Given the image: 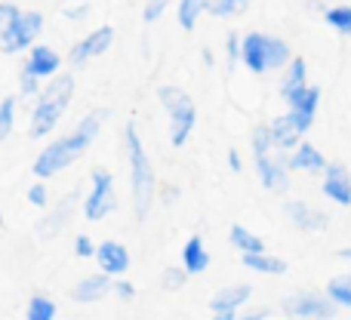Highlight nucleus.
Instances as JSON below:
<instances>
[{"label": "nucleus", "mask_w": 351, "mask_h": 320, "mask_svg": "<svg viewBox=\"0 0 351 320\" xmlns=\"http://www.w3.org/2000/svg\"><path fill=\"white\" fill-rule=\"evenodd\" d=\"M250 0H206V10H210V16H241L243 10H247Z\"/></svg>", "instance_id": "nucleus-28"}, {"label": "nucleus", "mask_w": 351, "mask_h": 320, "mask_svg": "<svg viewBox=\"0 0 351 320\" xmlns=\"http://www.w3.org/2000/svg\"><path fill=\"white\" fill-rule=\"evenodd\" d=\"M74 96V77L71 74H53V84L40 93L34 111H31V136L34 139H43L56 130V123L62 121L68 102Z\"/></svg>", "instance_id": "nucleus-2"}, {"label": "nucleus", "mask_w": 351, "mask_h": 320, "mask_svg": "<svg viewBox=\"0 0 351 320\" xmlns=\"http://www.w3.org/2000/svg\"><path fill=\"white\" fill-rule=\"evenodd\" d=\"M96 262L108 278H121V274H127V268H130V253L123 243L105 241L102 247H96Z\"/></svg>", "instance_id": "nucleus-14"}, {"label": "nucleus", "mask_w": 351, "mask_h": 320, "mask_svg": "<svg viewBox=\"0 0 351 320\" xmlns=\"http://www.w3.org/2000/svg\"><path fill=\"white\" fill-rule=\"evenodd\" d=\"M0 225H3V212H0Z\"/></svg>", "instance_id": "nucleus-42"}, {"label": "nucleus", "mask_w": 351, "mask_h": 320, "mask_svg": "<svg viewBox=\"0 0 351 320\" xmlns=\"http://www.w3.org/2000/svg\"><path fill=\"white\" fill-rule=\"evenodd\" d=\"M293 111H299L302 117H311L315 121V114H317V105H321V90L317 86H305L302 93H299L293 102H287Z\"/></svg>", "instance_id": "nucleus-23"}, {"label": "nucleus", "mask_w": 351, "mask_h": 320, "mask_svg": "<svg viewBox=\"0 0 351 320\" xmlns=\"http://www.w3.org/2000/svg\"><path fill=\"white\" fill-rule=\"evenodd\" d=\"M160 280H164V290H182V286H185L188 284V271H185V265H182V268H167V271H164V278H160Z\"/></svg>", "instance_id": "nucleus-31"}, {"label": "nucleus", "mask_w": 351, "mask_h": 320, "mask_svg": "<svg viewBox=\"0 0 351 320\" xmlns=\"http://www.w3.org/2000/svg\"><path fill=\"white\" fill-rule=\"evenodd\" d=\"M206 10V0H179V10H176V19L185 31H194V25L200 22V12Z\"/></svg>", "instance_id": "nucleus-24"}, {"label": "nucleus", "mask_w": 351, "mask_h": 320, "mask_svg": "<svg viewBox=\"0 0 351 320\" xmlns=\"http://www.w3.org/2000/svg\"><path fill=\"white\" fill-rule=\"evenodd\" d=\"M108 293H114V280L102 271V274H93V278L80 280V284L71 290V299H74V302L90 305V302H102Z\"/></svg>", "instance_id": "nucleus-17"}, {"label": "nucleus", "mask_w": 351, "mask_h": 320, "mask_svg": "<svg viewBox=\"0 0 351 320\" xmlns=\"http://www.w3.org/2000/svg\"><path fill=\"white\" fill-rule=\"evenodd\" d=\"M228 167L234 169V173H241V167H243V163H241V154H237L234 148H231V151H228Z\"/></svg>", "instance_id": "nucleus-40"}, {"label": "nucleus", "mask_w": 351, "mask_h": 320, "mask_svg": "<svg viewBox=\"0 0 351 320\" xmlns=\"http://www.w3.org/2000/svg\"><path fill=\"white\" fill-rule=\"evenodd\" d=\"M170 3H173V0H148V6H145V12H142V19H145L148 25L158 22V19L167 12V6H170Z\"/></svg>", "instance_id": "nucleus-32"}, {"label": "nucleus", "mask_w": 351, "mask_h": 320, "mask_svg": "<svg viewBox=\"0 0 351 320\" xmlns=\"http://www.w3.org/2000/svg\"><path fill=\"white\" fill-rule=\"evenodd\" d=\"M324 194L333 204L351 206V175L342 163H327V169H324Z\"/></svg>", "instance_id": "nucleus-13"}, {"label": "nucleus", "mask_w": 351, "mask_h": 320, "mask_svg": "<svg viewBox=\"0 0 351 320\" xmlns=\"http://www.w3.org/2000/svg\"><path fill=\"white\" fill-rule=\"evenodd\" d=\"M339 259H348V262H351V247H346V249H339Z\"/></svg>", "instance_id": "nucleus-41"}, {"label": "nucleus", "mask_w": 351, "mask_h": 320, "mask_svg": "<svg viewBox=\"0 0 351 320\" xmlns=\"http://www.w3.org/2000/svg\"><path fill=\"white\" fill-rule=\"evenodd\" d=\"M74 253H77L80 259H93V256H96V243H93L86 234H80L77 241H74Z\"/></svg>", "instance_id": "nucleus-33"}, {"label": "nucleus", "mask_w": 351, "mask_h": 320, "mask_svg": "<svg viewBox=\"0 0 351 320\" xmlns=\"http://www.w3.org/2000/svg\"><path fill=\"white\" fill-rule=\"evenodd\" d=\"M28 200H31L34 206H47V185H43V182L31 185V188H28Z\"/></svg>", "instance_id": "nucleus-34"}, {"label": "nucleus", "mask_w": 351, "mask_h": 320, "mask_svg": "<svg viewBox=\"0 0 351 320\" xmlns=\"http://www.w3.org/2000/svg\"><path fill=\"white\" fill-rule=\"evenodd\" d=\"M74 204H77V194H68V197H62V204L56 206L53 216H47V219L37 222V234H40V241H49V237H56L62 228H65L68 219H71V212H74Z\"/></svg>", "instance_id": "nucleus-19"}, {"label": "nucleus", "mask_w": 351, "mask_h": 320, "mask_svg": "<svg viewBox=\"0 0 351 320\" xmlns=\"http://www.w3.org/2000/svg\"><path fill=\"white\" fill-rule=\"evenodd\" d=\"M127 160H130V179H133L136 219L142 222V219H148V210H152V200H154V169L133 123L127 127Z\"/></svg>", "instance_id": "nucleus-3"}, {"label": "nucleus", "mask_w": 351, "mask_h": 320, "mask_svg": "<svg viewBox=\"0 0 351 320\" xmlns=\"http://www.w3.org/2000/svg\"><path fill=\"white\" fill-rule=\"evenodd\" d=\"M19 12H22V10H19V6H12V3H3V0H0V28H3V25H10L12 19L19 16Z\"/></svg>", "instance_id": "nucleus-36"}, {"label": "nucleus", "mask_w": 351, "mask_h": 320, "mask_svg": "<svg viewBox=\"0 0 351 320\" xmlns=\"http://www.w3.org/2000/svg\"><path fill=\"white\" fill-rule=\"evenodd\" d=\"M256 173H259V182L268 191L284 194L290 188V169H287L284 160L274 158L271 151H256Z\"/></svg>", "instance_id": "nucleus-11"}, {"label": "nucleus", "mask_w": 351, "mask_h": 320, "mask_svg": "<svg viewBox=\"0 0 351 320\" xmlns=\"http://www.w3.org/2000/svg\"><path fill=\"white\" fill-rule=\"evenodd\" d=\"M228 237H231V243H234L241 253H262V241L256 234H250L243 225H231V231H228Z\"/></svg>", "instance_id": "nucleus-26"}, {"label": "nucleus", "mask_w": 351, "mask_h": 320, "mask_svg": "<svg viewBox=\"0 0 351 320\" xmlns=\"http://www.w3.org/2000/svg\"><path fill=\"white\" fill-rule=\"evenodd\" d=\"M158 99L167 108V114H170V142L176 148H182L188 142V136H191L194 123H197V108H194L191 96L185 90H179V86H160Z\"/></svg>", "instance_id": "nucleus-5"}, {"label": "nucleus", "mask_w": 351, "mask_h": 320, "mask_svg": "<svg viewBox=\"0 0 351 320\" xmlns=\"http://www.w3.org/2000/svg\"><path fill=\"white\" fill-rule=\"evenodd\" d=\"M102 117H105V111H93V114H86L68 136H62V139H56L53 145L43 148L40 158L34 160L37 179H49V175H56V173H62V169L71 167V163L77 160L93 142H96L99 127H102Z\"/></svg>", "instance_id": "nucleus-1"}, {"label": "nucleus", "mask_w": 351, "mask_h": 320, "mask_svg": "<svg viewBox=\"0 0 351 320\" xmlns=\"http://www.w3.org/2000/svg\"><path fill=\"white\" fill-rule=\"evenodd\" d=\"M250 286L247 284H237V286H225V290H219L216 296H213V302H210V311H213V317H219V320H231L237 315V308H243V302L250 299Z\"/></svg>", "instance_id": "nucleus-12"}, {"label": "nucleus", "mask_w": 351, "mask_h": 320, "mask_svg": "<svg viewBox=\"0 0 351 320\" xmlns=\"http://www.w3.org/2000/svg\"><path fill=\"white\" fill-rule=\"evenodd\" d=\"M182 265H185L188 274H204L206 268H210V253H206L204 241H200L197 234L188 237L185 249H182Z\"/></svg>", "instance_id": "nucleus-21"}, {"label": "nucleus", "mask_w": 351, "mask_h": 320, "mask_svg": "<svg viewBox=\"0 0 351 320\" xmlns=\"http://www.w3.org/2000/svg\"><path fill=\"white\" fill-rule=\"evenodd\" d=\"M111 43H114V28H111V25H102V28H96L93 34H86L80 43H74L68 62L80 68V65H86L90 59H96V56L108 53Z\"/></svg>", "instance_id": "nucleus-10"}, {"label": "nucleus", "mask_w": 351, "mask_h": 320, "mask_svg": "<svg viewBox=\"0 0 351 320\" xmlns=\"http://www.w3.org/2000/svg\"><path fill=\"white\" fill-rule=\"evenodd\" d=\"M228 59L241 62V37L237 34H228Z\"/></svg>", "instance_id": "nucleus-38"}, {"label": "nucleus", "mask_w": 351, "mask_h": 320, "mask_svg": "<svg viewBox=\"0 0 351 320\" xmlns=\"http://www.w3.org/2000/svg\"><path fill=\"white\" fill-rule=\"evenodd\" d=\"M43 16L40 12H19L10 25L0 28V49L3 53H22L40 37Z\"/></svg>", "instance_id": "nucleus-6"}, {"label": "nucleus", "mask_w": 351, "mask_h": 320, "mask_svg": "<svg viewBox=\"0 0 351 320\" xmlns=\"http://www.w3.org/2000/svg\"><path fill=\"white\" fill-rule=\"evenodd\" d=\"M114 293H117L121 299H127V302H130V299H136V286L127 284V280H117V284H114Z\"/></svg>", "instance_id": "nucleus-37"}, {"label": "nucleus", "mask_w": 351, "mask_h": 320, "mask_svg": "<svg viewBox=\"0 0 351 320\" xmlns=\"http://www.w3.org/2000/svg\"><path fill=\"white\" fill-rule=\"evenodd\" d=\"M243 268L250 271H259V274H284L287 271V262L278 259V256H268L265 249L262 253H243Z\"/></svg>", "instance_id": "nucleus-22"}, {"label": "nucleus", "mask_w": 351, "mask_h": 320, "mask_svg": "<svg viewBox=\"0 0 351 320\" xmlns=\"http://www.w3.org/2000/svg\"><path fill=\"white\" fill-rule=\"evenodd\" d=\"M59 65H62L59 53H56L53 47H43V43H37V47H31V53H28L25 71L34 74L37 80H43V77H53V74H59Z\"/></svg>", "instance_id": "nucleus-15"}, {"label": "nucleus", "mask_w": 351, "mask_h": 320, "mask_svg": "<svg viewBox=\"0 0 351 320\" xmlns=\"http://www.w3.org/2000/svg\"><path fill=\"white\" fill-rule=\"evenodd\" d=\"M290 151H293L290 158H284L287 169H299V173H324L327 163H330L315 145H308V142H299V145L290 148Z\"/></svg>", "instance_id": "nucleus-16"}, {"label": "nucleus", "mask_w": 351, "mask_h": 320, "mask_svg": "<svg viewBox=\"0 0 351 320\" xmlns=\"http://www.w3.org/2000/svg\"><path fill=\"white\" fill-rule=\"evenodd\" d=\"M287 210V216H290V222L293 225H299L302 231H308V234H315V231H324L330 225V219H327V212H321V210H311L308 204H299V200H293V204H287L284 206Z\"/></svg>", "instance_id": "nucleus-18"}, {"label": "nucleus", "mask_w": 351, "mask_h": 320, "mask_svg": "<svg viewBox=\"0 0 351 320\" xmlns=\"http://www.w3.org/2000/svg\"><path fill=\"white\" fill-rule=\"evenodd\" d=\"M324 19H327V25L333 31L351 37V6H333V10L324 12Z\"/></svg>", "instance_id": "nucleus-27"}, {"label": "nucleus", "mask_w": 351, "mask_h": 320, "mask_svg": "<svg viewBox=\"0 0 351 320\" xmlns=\"http://www.w3.org/2000/svg\"><path fill=\"white\" fill-rule=\"evenodd\" d=\"M117 197H114V179L108 169H93V191L84 204V216L90 222H102L108 212H114Z\"/></svg>", "instance_id": "nucleus-7"}, {"label": "nucleus", "mask_w": 351, "mask_h": 320, "mask_svg": "<svg viewBox=\"0 0 351 320\" xmlns=\"http://www.w3.org/2000/svg\"><path fill=\"white\" fill-rule=\"evenodd\" d=\"M327 296L336 302V308H351V274H342V278L330 280Z\"/></svg>", "instance_id": "nucleus-25"}, {"label": "nucleus", "mask_w": 351, "mask_h": 320, "mask_svg": "<svg viewBox=\"0 0 351 320\" xmlns=\"http://www.w3.org/2000/svg\"><path fill=\"white\" fill-rule=\"evenodd\" d=\"M62 16L71 19V22H74V19H84V16H86V6H68V10L62 12Z\"/></svg>", "instance_id": "nucleus-39"}, {"label": "nucleus", "mask_w": 351, "mask_h": 320, "mask_svg": "<svg viewBox=\"0 0 351 320\" xmlns=\"http://www.w3.org/2000/svg\"><path fill=\"white\" fill-rule=\"evenodd\" d=\"M12 123H16V99H3L0 102V142L12 133Z\"/></svg>", "instance_id": "nucleus-30"}, {"label": "nucleus", "mask_w": 351, "mask_h": 320, "mask_svg": "<svg viewBox=\"0 0 351 320\" xmlns=\"http://www.w3.org/2000/svg\"><path fill=\"white\" fill-rule=\"evenodd\" d=\"M59 308H56L53 299H43V296H34L28 302V320H56Z\"/></svg>", "instance_id": "nucleus-29"}, {"label": "nucleus", "mask_w": 351, "mask_h": 320, "mask_svg": "<svg viewBox=\"0 0 351 320\" xmlns=\"http://www.w3.org/2000/svg\"><path fill=\"white\" fill-rule=\"evenodd\" d=\"M311 117H302L299 111H287V114L274 117L271 123H268V136H271V145L280 148V151H290V148H296L299 142H302V136L311 130Z\"/></svg>", "instance_id": "nucleus-8"}, {"label": "nucleus", "mask_w": 351, "mask_h": 320, "mask_svg": "<svg viewBox=\"0 0 351 320\" xmlns=\"http://www.w3.org/2000/svg\"><path fill=\"white\" fill-rule=\"evenodd\" d=\"M241 62L253 74H265V71H274V68L290 65V47L280 37L247 34L241 37Z\"/></svg>", "instance_id": "nucleus-4"}, {"label": "nucleus", "mask_w": 351, "mask_h": 320, "mask_svg": "<svg viewBox=\"0 0 351 320\" xmlns=\"http://www.w3.org/2000/svg\"><path fill=\"white\" fill-rule=\"evenodd\" d=\"M305 86H308V65H305V59H290V68H287L284 80H280V96H284V102H293Z\"/></svg>", "instance_id": "nucleus-20"}, {"label": "nucleus", "mask_w": 351, "mask_h": 320, "mask_svg": "<svg viewBox=\"0 0 351 320\" xmlns=\"http://www.w3.org/2000/svg\"><path fill=\"white\" fill-rule=\"evenodd\" d=\"M280 311L287 317H299V320H321V317H333L336 315V302L330 296L321 293H296V296H287L280 302Z\"/></svg>", "instance_id": "nucleus-9"}, {"label": "nucleus", "mask_w": 351, "mask_h": 320, "mask_svg": "<svg viewBox=\"0 0 351 320\" xmlns=\"http://www.w3.org/2000/svg\"><path fill=\"white\" fill-rule=\"evenodd\" d=\"M19 90L25 93V96H34L37 90H40V80L34 77V74H28V71H22V86H19Z\"/></svg>", "instance_id": "nucleus-35"}]
</instances>
